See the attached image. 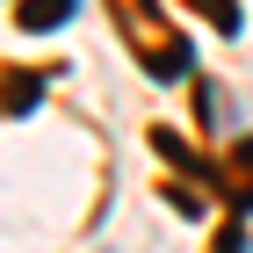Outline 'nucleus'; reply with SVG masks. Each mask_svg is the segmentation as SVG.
<instances>
[{"instance_id":"nucleus-1","label":"nucleus","mask_w":253,"mask_h":253,"mask_svg":"<svg viewBox=\"0 0 253 253\" xmlns=\"http://www.w3.org/2000/svg\"><path fill=\"white\" fill-rule=\"evenodd\" d=\"M109 7H116V22H123V43H130V58L145 65V73L152 80H181L188 73V37H181L174 22L159 15L152 0H109Z\"/></svg>"},{"instance_id":"nucleus-2","label":"nucleus","mask_w":253,"mask_h":253,"mask_svg":"<svg viewBox=\"0 0 253 253\" xmlns=\"http://www.w3.org/2000/svg\"><path fill=\"white\" fill-rule=\"evenodd\" d=\"M217 188H224V203H232V210H253V137H239L232 152H224Z\"/></svg>"},{"instance_id":"nucleus-3","label":"nucleus","mask_w":253,"mask_h":253,"mask_svg":"<svg viewBox=\"0 0 253 253\" xmlns=\"http://www.w3.org/2000/svg\"><path fill=\"white\" fill-rule=\"evenodd\" d=\"M37 94H43V73H0V116L37 109Z\"/></svg>"},{"instance_id":"nucleus-4","label":"nucleus","mask_w":253,"mask_h":253,"mask_svg":"<svg viewBox=\"0 0 253 253\" xmlns=\"http://www.w3.org/2000/svg\"><path fill=\"white\" fill-rule=\"evenodd\" d=\"M73 15V0H22L15 7V29H29V37H43L51 22H65Z\"/></svg>"},{"instance_id":"nucleus-5","label":"nucleus","mask_w":253,"mask_h":253,"mask_svg":"<svg viewBox=\"0 0 253 253\" xmlns=\"http://www.w3.org/2000/svg\"><path fill=\"white\" fill-rule=\"evenodd\" d=\"M188 7H195V15H203V22H217L224 37H232V29H239V0H188Z\"/></svg>"},{"instance_id":"nucleus-6","label":"nucleus","mask_w":253,"mask_h":253,"mask_svg":"<svg viewBox=\"0 0 253 253\" xmlns=\"http://www.w3.org/2000/svg\"><path fill=\"white\" fill-rule=\"evenodd\" d=\"M167 203H174L181 217H203V195H195V188H167Z\"/></svg>"},{"instance_id":"nucleus-7","label":"nucleus","mask_w":253,"mask_h":253,"mask_svg":"<svg viewBox=\"0 0 253 253\" xmlns=\"http://www.w3.org/2000/svg\"><path fill=\"white\" fill-rule=\"evenodd\" d=\"M217 253H239V232H224V239H217Z\"/></svg>"}]
</instances>
